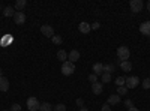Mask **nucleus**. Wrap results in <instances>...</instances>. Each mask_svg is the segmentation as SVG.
Masks as SVG:
<instances>
[{"label":"nucleus","mask_w":150,"mask_h":111,"mask_svg":"<svg viewBox=\"0 0 150 111\" xmlns=\"http://www.w3.org/2000/svg\"><path fill=\"white\" fill-rule=\"evenodd\" d=\"M75 72V65L72 63V62H69V60H66V62H63L62 63V74L63 75H72V74Z\"/></svg>","instance_id":"f257e3e1"},{"label":"nucleus","mask_w":150,"mask_h":111,"mask_svg":"<svg viewBox=\"0 0 150 111\" xmlns=\"http://www.w3.org/2000/svg\"><path fill=\"white\" fill-rule=\"evenodd\" d=\"M140 84V78L138 77H134V75H131V77H126V87L128 89H135L137 86Z\"/></svg>","instance_id":"39448f33"},{"label":"nucleus","mask_w":150,"mask_h":111,"mask_svg":"<svg viewBox=\"0 0 150 111\" xmlns=\"http://www.w3.org/2000/svg\"><path fill=\"white\" fill-rule=\"evenodd\" d=\"M41 33L44 36H47V38H53L54 36V29L50 26V24H44V26L41 27Z\"/></svg>","instance_id":"423d86ee"},{"label":"nucleus","mask_w":150,"mask_h":111,"mask_svg":"<svg viewBox=\"0 0 150 111\" xmlns=\"http://www.w3.org/2000/svg\"><path fill=\"white\" fill-rule=\"evenodd\" d=\"M92 92L95 93V95H101L102 92H104V86H102V83H95V84H92Z\"/></svg>","instance_id":"9d476101"},{"label":"nucleus","mask_w":150,"mask_h":111,"mask_svg":"<svg viewBox=\"0 0 150 111\" xmlns=\"http://www.w3.org/2000/svg\"><path fill=\"white\" fill-rule=\"evenodd\" d=\"M11 111H21V105L20 104H14L11 107Z\"/></svg>","instance_id":"c756f323"},{"label":"nucleus","mask_w":150,"mask_h":111,"mask_svg":"<svg viewBox=\"0 0 150 111\" xmlns=\"http://www.w3.org/2000/svg\"><path fill=\"white\" fill-rule=\"evenodd\" d=\"M51 110H53V107H51V104H48V102H42L41 107H39V111H51Z\"/></svg>","instance_id":"412c9836"},{"label":"nucleus","mask_w":150,"mask_h":111,"mask_svg":"<svg viewBox=\"0 0 150 111\" xmlns=\"http://www.w3.org/2000/svg\"><path fill=\"white\" fill-rule=\"evenodd\" d=\"M0 77H3V74H2V69H0Z\"/></svg>","instance_id":"e433bc0d"},{"label":"nucleus","mask_w":150,"mask_h":111,"mask_svg":"<svg viewBox=\"0 0 150 111\" xmlns=\"http://www.w3.org/2000/svg\"><path fill=\"white\" fill-rule=\"evenodd\" d=\"M147 11L150 12V2H147Z\"/></svg>","instance_id":"c9c22d12"},{"label":"nucleus","mask_w":150,"mask_h":111,"mask_svg":"<svg viewBox=\"0 0 150 111\" xmlns=\"http://www.w3.org/2000/svg\"><path fill=\"white\" fill-rule=\"evenodd\" d=\"M78 29H80V32L81 33H89L90 30H92V26L89 23H86V21H83V23H80V26H78Z\"/></svg>","instance_id":"ddd939ff"},{"label":"nucleus","mask_w":150,"mask_h":111,"mask_svg":"<svg viewBox=\"0 0 150 111\" xmlns=\"http://www.w3.org/2000/svg\"><path fill=\"white\" fill-rule=\"evenodd\" d=\"M80 51H77V50H72L69 54H68V60L69 62H72V63H75V62H77L78 59H80Z\"/></svg>","instance_id":"9b49d317"},{"label":"nucleus","mask_w":150,"mask_h":111,"mask_svg":"<svg viewBox=\"0 0 150 111\" xmlns=\"http://www.w3.org/2000/svg\"><path fill=\"white\" fill-rule=\"evenodd\" d=\"M128 87H126V86H122V87H117V95L119 96H125V95H126L128 93Z\"/></svg>","instance_id":"4be33fe9"},{"label":"nucleus","mask_w":150,"mask_h":111,"mask_svg":"<svg viewBox=\"0 0 150 111\" xmlns=\"http://www.w3.org/2000/svg\"><path fill=\"white\" fill-rule=\"evenodd\" d=\"M99 26H101L99 23H93V24H92V29H95V30H96V29H99Z\"/></svg>","instance_id":"473e14b6"},{"label":"nucleus","mask_w":150,"mask_h":111,"mask_svg":"<svg viewBox=\"0 0 150 111\" xmlns=\"http://www.w3.org/2000/svg\"><path fill=\"white\" fill-rule=\"evenodd\" d=\"M129 57H131V51H129V48H128V47L122 45V47L117 48V59H119V60L125 62V60H128Z\"/></svg>","instance_id":"f03ea898"},{"label":"nucleus","mask_w":150,"mask_h":111,"mask_svg":"<svg viewBox=\"0 0 150 111\" xmlns=\"http://www.w3.org/2000/svg\"><path fill=\"white\" fill-rule=\"evenodd\" d=\"M114 83H116V86H117V87H122V86H125V84H126V77H117Z\"/></svg>","instance_id":"aec40b11"},{"label":"nucleus","mask_w":150,"mask_h":111,"mask_svg":"<svg viewBox=\"0 0 150 111\" xmlns=\"http://www.w3.org/2000/svg\"><path fill=\"white\" fill-rule=\"evenodd\" d=\"M120 68H122L123 72H131V69H132V63H131L129 60H125V62H122V63H120Z\"/></svg>","instance_id":"dca6fc26"},{"label":"nucleus","mask_w":150,"mask_h":111,"mask_svg":"<svg viewBox=\"0 0 150 111\" xmlns=\"http://www.w3.org/2000/svg\"><path fill=\"white\" fill-rule=\"evenodd\" d=\"M0 9H2V8H0Z\"/></svg>","instance_id":"ea45409f"},{"label":"nucleus","mask_w":150,"mask_h":111,"mask_svg":"<svg viewBox=\"0 0 150 111\" xmlns=\"http://www.w3.org/2000/svg\"><path fill=\"white\" fill-rule=\"evenodd\" d=\"M12 41H14V38H12V35H5V38L0 41V45L2 47H8L12 44Z\"/></svg>","instance_id":"2eb2a0df"},{"label":"nucleus","mask_w":150,"mask_h":111,"mask_svg":"<svg viewBox=\"0 0 150 111\" xmlns=\"http://www.w3.org/2000/svg\"><path fill=\"white\" fill-rule=\"evenodd\" d=\"M9 90V80L6 77H0V92H8Z\"/></svg>","instance_id":"6e6552de"},{"label":"nucleus","mask_w":150,"mask_h":111,"mask_svg":"<svg viewBox=\"0 0 150 111\" xmlns=\"http://www.w3.org/2000/svg\"><path fill=\"white\" fill-rule=\"evenodd\" d=\"M39 107H41V104H39V101H38L35 96H30L29 99H27V108H29V111H39Z\"/></svg>","instance_id":"20e7f679"},{"label":"nucleus","mask_w":150,"mask_h":111,"mask_svg":"<svg viewBox=\"0 0 150 111\" xmlns=\"http://www.w3.org/2000/svg\"><path fill=\"white\" fill-rule=\"evenodd\" d=\"M0 36H2V32H0Z\"/></svg>","instance_id":"4c0bfd02"},{"label":"nucleus","mask_w":150,"mask_h":111,"mask_svg":"<svg viewBox=\"0 0 150 111\" xmlns=\"http://www.w3.org/2000/svg\"><path fill=\"white\" fill-rule=\"evenodd\" d=\"M53 110L54 111H66V107L63 104H57L56 107H53Z\"/></svg>","instance_id":"a878e982"},{"label":"nucleus","mask_w":150,"mask_h":111,"mask_svg":"<svg viewBox=\"0 0 150 111\" xmlns=\"http://www.w3.org/2000/svg\"><path fill=\"white\" fill-rule=\"evenodd\" d=\"M104 72H107V74H112V72H114V65H111V63L104 65Z\"/></svg>","instance_id":"5701e85b"},{"label":"nucleus","mask_w":150,"mask_h":111,"mask_svg":"<svg viewBox=\"0 0 150 111\" xmlns=\"http://www.w3.org/2000/svg\"><path fill=\"white\" fill-rule=\"evenodd\" d=\"M89 81H90L92 84L98 83V75H95V74H90V75H89Z\"/></svg>","instance_id":"c85d7f7f"},{"label":"nucleus","mask_w":150,"mask_h":111,"mask_svg":"<svg viewBox=\"0 0 150 111\" xmlns=\"http://www.w3.org/2000/svg\"><path fill=\"white\" fill-rule=\"evenodd\" d=\"M101 80H102V83H110V81H111V74L104 72L102 75H101Z\"/></svg>","instance_id":"393cba45"},{"label":"nucleus","mask_w":150,"mask_h":111,"mask_svg":"<svg viewBox=\"0 0 150 111\" xmlns=\"http://www.w3.org/2000/svg\"><path fill=\"white\" fill-rule=\"evenodd\" d=\"M14 14H15V9L12 8V6H6L3 9V15L5 17H14Z\"/></svg>","instance_id":"a211bd4d"},{"label":"nucleus","mask_w":150,"mask_h":111,"mask_svg":"<svg viewBox=\"0 0 150 111\" xmlns=\"http://www.w3.org/2000/svg\"><path fill=\"white\" fill-rule=\"evenodd\" d=\"M26 5H27L26 0H18V2H15V9L18 12H23V9L26 8Z\"/></svg>","instance_id":"f3484780"},{"label":"nucleus","mask_w":150,"mask_h":111,"mask_svg":"<svg viewBox=\"0 0 150 111\" xmlns=\"http://www.w3.org/2000/svg\"><path fill=\"white\" fill-rule=\"evenodd\" d=\"M3 111H8V110H3Z\"/></svg>","instance_id":"58836bf2"},{"label":"nucleus","mask_w":150,"mask_h":111,"mask_svg":"<svg viewBox=\"0 0 150 111\" xmlns=\"http://www.w3.org/2000/svg\"><path fill=\"white\" fill-rule=\"evenodd\" d=\"M107 104H108V105H117V104H120V96H119L117 93H116V95H111V96L108 98Z\"/></svg>","instance_id":"f8f14e48"},{"label":"nucleus","mask_w":150,"mask_h":111,"mask_svg":"<svg viewBox=\"0 0 150 111\" xmlns=\"http://www.w3.org/2000/svg\"><path fill=\"white\" fill-rule=\"evenodd\" d=\"M78 111H89V110H87V108H86V107H83V108H80V110H78Z\"/></svg>","instance_id":"f704fd0d"},{"label":"nucleus","mask_w":150,"mask_h":111,"mask_svg":"<svg viewBox=\"0 0 150 111\" xmlns=\"http://www.w3.org/2000/svg\"><path fill=\"white\" fill-rule=\"evenodd\" d=\"M101 111H111V108H110V105H108V104H104V105H102V108H101Z\"/></svg>","instance_id":"2f4dec72"},{"label":"nucleus","mask_w":150,"mask_h":111,"mask_svg":"<svg viewBox=\"0 0 150 111\" xmlns=\"http://www.w3.org/2000/svg\"><path fill=\"white\" fill-rule=\"evenodd\" d=\"M131 12H134V14H140V12L143 11L144 8V3H143V0H131Z\"/></svg>","instance_id":"7ed1b4c3"},{"label":"nucleus","mask_w":150,"mask_h":111,"mask_svg":"<svg viewBox=\"0 0 150 111\" xmlns=\"http://www.w3.org/2000/svg\"><path fill=\"white\" fill-rule=\"evenodd\" d=\"M57 59L62 60V62H66V60H68V54H66V51H65V50H59V51H57Z\"/></svg>","instance_id":"6ab92c4d"},{"label":"nucleus","mask_w":150,"mask_h":111,"mask_svg":"<svg viewBox=\"0 0 150 111\" xmlns=\"http://www.w3.org/2000/svg\"><path fill=\"white\" fill-rule=\"evenodd\" d=\"M51 41H53V44H56V45H60L62 42H63V39H62V36H59V35H54L53 38H51Z\"/></svg>","instance_id":"b1692460"},{"label":"nucleus","mask_w":150,"mask_h":111,"mask_svg":"<svg viewBox=\"0 0 150 111\" xmlns=\"http://www.w3.org/2000/svg\"><path fill=\"white\" fill-rule=\"evenodd\" d=\"M141 86H143V87L147 90V89H150V78H146L143 83H141Z\"/></svg>","instance_id":"bb28decb"},{"label":"nucleus","mask_w":150,"mask_h":111,"mask_svg":"<svg viewBox=\"0 0 150 111\" xmlns=\"http://www.w3.org/2000/svg\"><path fill=\"white\" fill-rule=\"evenodd\" d=\"M123 105H125V107H126L128 110H129V108H132V107H135V105H134V102H132L131 99H126V101H125V102H123Z\"/></svg>","instance_id":"cd10ccee"},{"label":"nucleus","mask_w":150,"mask_h":111,"mask_svg":"<svg viewBox=\"0 0 150 111\" xmlns=\"http://www.w3.org/2000/svg\"><path fill=\"white\" fill-rule=\"evenodd\" d=\"M128 111H140V110H138V108H137V107H132V108H129Z\"/></svg>","instance_id":"72a5a7b5"},{"label":"nucleus","mask_w":150,"mask_h":111,"mask_svg":"<svg viewBox=\"0 0 150 111\" xmlns=\"http://www.w3.org/2000/svg\"><path fill=\"white\" fill-rule=\"evenodd\" d=\"M140 32L144 36H150V21H144L141 26H140Z\"/></svg>","instance_id":"1a4fd4ad"},{"label":"nucleus","mask_w":150,"mask_h":111,"mask_svg":"<svg viewBox=\"0 0 150 111\" xmlns=\"http://www.w3.org/2000/svg\"><path fill=\"white\" fill-rule=\"evenodd\" d=\"M14 21H15V24H24L26 23V14L24 12H15L14 14Z\"/></svg>","instance_id":"0eeeda50"},{"label":"nucleus","mask_w":150,"mask_h":111,"mask_svg":"<svg viewBox=\"0 0 150 111\" xmlns=\"http://www.w3.org/2000/svg\"><path fill=\"white\" fill-rule=\"evenodd\" d=\"M93 74H95V75H102V74H104V65L102 63H95L93 65Z\"/></svg>","instance_id":"4468645a"},{"label":"nucleus","mask_w":150,"mask_h":111,"mask_svg":"<svg viewBox=\"0 0 150 111\" xmlns=\"http://www.w3.org/2000/svg\"><path fill=\"white\" fill-rule=\"evenodd\" d=\"M75 104H77V105H78L80 108H83V107H84V101L81 99V98H78V99H77V101H75Z\"/></svg>","instance_id":"7c9ffc66"}]
</instances>
